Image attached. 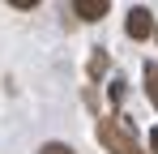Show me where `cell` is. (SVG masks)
I'll use <instances>...</instances> for the list:
<instances>
[{"label": "cell", "mask_w": 158, "mask_h": 154, "mask_svg": "<svg viewBox=\"0 0 158 154\" xmlns=\"http://www.w3.org/2000/svg\"><path fill=\"white\" fill-rule=\"evenodd\" d=\"M94 133H98V141H103L107 154H145L141 146H137V133H132V124L124 120V116H103Z\"/></svg>", "instance_id": "6da1fadb"}, {"label": "cell", "mask_w": 158, "mask_h": 154, "mask_svg": "<svg viewBox=\"0 0 158 154\" xmlns=\"http://www.w3.org/2000/svg\"><path fill=\"white\" fill-rule=\"evenodd\" d=\"M154 13H150V9H141V4H137V9H128V22H124V30H128V39H137V43H141V39H150V34H154Z\"/></svg>", "instance_id": "7a4b0ae2"}, {"label": "cell", "mask_w": 158, "mask_h": 154, "mask_svg": "<svg viewBox=\"0 0 158 154\" xmlns=\"http://www.w3.org/2000/svg\"><path fill=\"white\" fill-rule=\"evenodd\" d=\"M73 13H77L81 22H98V17H107V0H77Z\"/></svg>", "instance_id": "3957f363"}, {"label": "cell", "mask_w": 158, "mask_h": 154, "mask_svg": "<svg viewBox=\"0 0 158 154\" xmlns=\"http://www.w3.org/2000/svg\"><path fill=\"white\" fill-rule=\"evenodd\" d=\"M145 94H150V103L158 107V64L154 60H145Z\"/></svg>", "instance_id": "277c9868"}, {"label": "cell", "mask_w": 158, "mask_h": 154, "mask_svg": "<svg viewBox=\"0 0 158 154\" xmlns=\"http://www.w3.org/2000/svg\"><path fill=\"white\" fill-rule=\"evenodd\" d=\"M107 99H111V107H120V103H124V81H120V77L107 86Z\"/></svg>", "instance_id": "5b68a950"}, {"label": "cell", "mask_w": 158, "mask_h": 154, "mask_svg": "<svg viewBox=\"0 0 158 154\" xmlns=\"http://www.w3.org/2000/svg\"><path fill=\"white\" fill-rule=\"evenodd\" d=\"M39 154H77V150L64 146V141H47V146H39Z\"/></svg>", "instance_id": "8992f818"}, {"label": "cell", "mask_w": 158, "mask_h": 154, "mask_svg": "<svg viewBox=\"0 0 158 154\" xmlns=\"http://www.w3.org/2000/svg\"><path fill=\"white\" fill-rule=\"evenodd\" d=\"M107 69V51H94V56H90V77H98Z\"/></svg>", "instance_id": "52a82bcc"}, {"label": "cell", "mask_w": 158, "mask_h": 154, "mask_svg": "<svg viewBox=\"0 0 158 154\" xmlns=\"http://www.w3.org/2000/svg\"><path fill=\"white\" fill-rule=\"evenodd\" d=\"M150 150H154V154H158V124H154V128H150Z\"/></svg>", "instance_id": "ba28073f"}, {"label": "cell", "mask_w": 158, "mask_h": 154, "mask_svg": "<svg viewBox=\"0 0 158 154\" xmlns=\"http://www.w3.org/2000/svg\"><path fill=\"white\" fill-rule=\"evenodd\" d=\"M154 39H158V26H154Z\"/></svg>", "instance_id": "9c48e42d"}]
</instances>
